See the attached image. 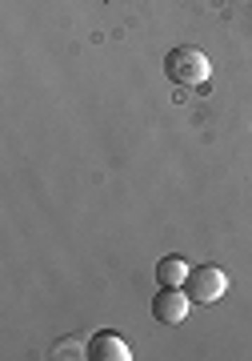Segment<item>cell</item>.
Here are the masks:
<instances>
[{"label": "cell", "instance_id": "1", "mask_svg": "<svg viewBox=\"0 0 252 361\" xmlns=\"http://www.w3.org/2000/svg\"><path fill=\"white\" fill-rule=\"evenodd\" d=\"M164 77L172 80L177 89H201L204 80L213 77V65L201 49L192 44H177V49L164 56Z\"/></svg>", "mask_w": 252, "mask_h": 361}, {"label": "cell", "instance_id": "2", "mask_svg": "<svg viewBox=\"0 0 252 361\" xmlns=\"http://www.w3.org/2000/svg\"><path fill=\"white\" fill-rule=\"evenodd\" d=\"M184 289H189V297L196 305H216V301L228 293V273L216 269V265H196V269L189 273Z\"/></svg>", "mask_w": 252, "mask_h": 361}, {"label": "cell", "instance_id": "3", "mask_svg": "<svg viewBox=\"0 0 252 361\" xmlns=\"http://www.w3.org/2000/svg\"><path fill=\"white\" fill-rule=\"evenodd\" d=\"M192 305L196 301L189 297V289H168V285H160V293L152 297V317L160 325H184Z\"/></svg>", "mask_w": 252, "mask_h": 361}, {"label": "cell", "instance_id": "4", "mask_svg": "<svg viewBox=\"0 0 252 361\" xmlns=\"http://www.w3.org/2000/svg\"><path fill=\"white\" fill-rule=\"evenodd\" d=\"M89 357L92 361H132V349L120 334L113 329H101V334L89 337Z\"/></svg>", "mask_w": 252, "mask_h": 361}, {"label": "cell", "instance_id": "5", "mask_svg": "<svg viewBox=\"0 0 252 361\" xmlns=\"http://www.w3.org/2000/svg\"><path fill=\"white\" fill-rule=\"evenodd\" d=\"M189 261L180 257V253H168V257L156 261V285H168V289H184L189 281Z\"/></svg>", "mask_w": 252, "mask_h": 361}]
</instances>
